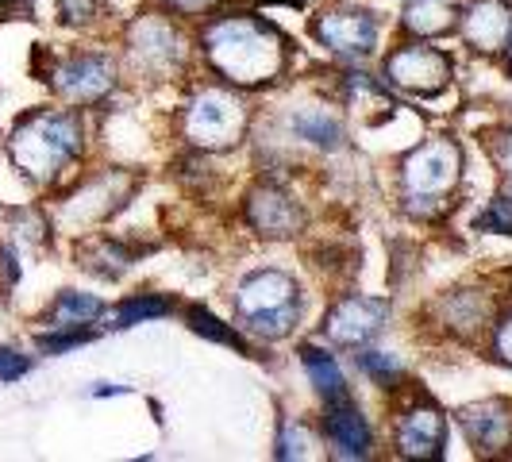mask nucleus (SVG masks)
I'll list each match as a JSON object with an SVG mask.
<instances>
[{
  "instance_id": "nucleus-25",
  "label": "nucleus",
  "mask_w": 512,
  "mask_h": 462,
  "mask_svg": "<svg viewBox=\"0 0 512 462\" xmlns=\"http://www.w3.org/2000/svg\"><path fill=\"white\" fill-rule=\"evenodd\" d=\"M27 370H31V362L20 351H4L0 347V382H16V378H24Z\"/></svg>"
},
{
  "instance_id": "nucleus-11",
  "label": "nucleus",
  "mask_w": 512,
  "mask_h": 462,
  "mask_svg": "<svg viewBox=\"0 0 512 462\" xmlns=\"http://www.w3.org/2000/svg\"><path fill=\"white\" fill-rule=\"evenodd\" d=\"M459 424L466 428V436H470V443H474L478 451H497V447H505L512 436V416L501 401H486V405L462 409Z\"/></svg>"
},
{
  "instance_id": "nucleus-4",
  "label": "nucleus",
  "mask_w": 512,
  "mask_h": 462,
  "mask_svg": "<svg viewBox=\"0 0 512 462\" xmlns=\"http://www.w3.org/2000/svg\"><path fill=\"white\" fill-rule=\"evenodd\" d=\"M185 131H189L193 143H201L208 151L231 147L243 135V104L235 101L231 93H224V89H208L189 108Z\"/></svg>"
},
{
  "instance_id": "nucleus-26",
  "label": "nucleus",
  "mask_w": 512,
  "mask_h": 462,
  "mask_svg": "<svg viewBox=\"0 0 512 462\" xmlns=\"http://www.w3.org/2000/svg\"><path fill=\"white\" fill-rule=\"evenodd\" d=\"M93 16V0H62V20L66 24H81Z\"/></svg>"
},
{
  "instance_id": "nucleus-24",
  "label": "nucleus",
  "mask_w": 512,
  "mask_h": 462,
  "mask_svg": "<svg viewBox=\"0 0 512 462\" xmlns=\"http://www.w3.org/2000/svg\"><path fill=\"white\" fill-rule=\"evenodd\" d=\"M89 339H93V332L39 335V347H43V351H51V355H58V351H70V347H81V343H89Z\"/></svg>"
},
{
  "instance_id": "nucleus-20",
  "label": "nucleus",
  "mask_w": 512,
  "mask_h": 462,
  "mask_svg": "<svg viewBox=\"0 0 512 462\" xmlns=\"http://www.w3.org/2000/svg\"><path fill=\"white\" fill-rule=\"evenodd\" d=\"M166 312H170V305L158 301V297H131L112 312V328H131V324H143V320L166 316Z\"/></svg>"
},
{
  "instance_id": "nucleus-12",
  "label": "nucleus",
  "mask_w": 512,
  "mask_h": 462,
  "mask_svg": "<svg viewBox=\"0 0 512 462\" xmlns=\"http://www.w3.org/2000/svg\"><path fill=\"white\" fill-rule=\"evenodd\" d=\"M397 443L412 459H436L439 447H443V416L432 405L412 409L397 428Z\"/></svg>"
},
{
  "instance_id": "nucleus-23",
  "label": "nucleus",
  "mask_w": 512,
  "mask_h": 462,
  "mask_svg": "<svg viewBox=\"0 0 512 462\" xmlns=\"http://www.w3.org/2000/svg\"><path fill=\"white\" fill-rule=\"evenodd\" d=\"M478 228H493V231H505L512 235V197H501V201H493L486 216H478Z\"/></svg>"
},
{
  "instance_id": "nucleus-9",
  "label": "nucleus",
  "mask_w": 512,
  "mask_h": 462,
  "mask_svg": "<svg viewBox=\"0 0 512 462\" xmlns=\"http://www.w3.org/2000/svg\"><path fill=\"white\" fill-rule=\"evenodd\" d=\"M316 31H320V39L328 47L347 54H366L374 51V43H378V24L366 12H328Z\"/></svg>"
},
{
  "instance_id": "nucleus-14",
  "label": "nucleus",
  "mask_w": 512,
  "mask_h": 462,
  "mask_svg": "<svg viewBox=\"0 0 512 462\" xmlns=\"http://www.w3.org/2000/svg\"><path fill=\"white\" fill-rule=\"evenodd\" d=\"M328 439L343 459H362L370 447V428L355 409H332L328 412Z\"/></svg>"
},
{
  "instance_id": "nucleus-5",
  "label": "nucleus",
  "mask_w": 512,
  "mask_h": 462,
  "mask_svg": "<svg viewBox=\"0 0 512 462\" xmlns=\"http://www.w3.org/2000/svg\"><path fill=\"white\" fill-rule=\"evenodd\" d=\"M455 181H459V147L447 139L424 143L405 162V185L412 201H439L455 189Z\"/></svg>"
},
{
  "instance_id": "nucleus-13",
  "label": "nucleus",
  "mask_w": 512,
  "mask_h": 462,
  "mask_svg": "<svg viewBox=\"0 0 512 462\" xmlns=\"http://www.w3.org/2000/svg\"><path fill=\"white\" fill-rule=\"evenodd\" d=\"M251 220L266 235H289V231L301 224V212H297V205L285 193L262 189V193H255V201H251Z\"/></svg>"
},
{
  "instance_id": "nucleus-2",
  "label": "nucleus",
  "mask_w": 512,
  "mask_h": 462,
  "mask_svg": "<svg viewBox=\"0 0 512 462\" xmlns=\"http://www.w3.org/2000/svg\"><path fill=\"white\" fill-rule=\"evenodd\" d=\"M81 151V120L70 112H39L12 135V158L31 178H54Z\"/></svg>"
},
{
  "instance_id": "nucleus-10",
  "label": "nucleus",
  "mask_w": 512,
  "mask_h": 462,
  "mask_svg": "<svg viewBox=\"0 0 512 462\" xmlns=\"http://www.w3.org/2000/svg\"><path fill=\"white\" fill-rule=\"evenodd\" d=\"M58 89L70 97V101H97L112 89V62L97 58V54H81L70 66L58 70Z\"/></svg>"
},
{
  "instance_id": "nucleus-21",
  "label": "nucleus",
  "mask_w": 512,
  "mask_h": 462,
  "mask_svg": "<svg viewBox=\"0 0 512 462\" xmlns=\"http://www.w3.org/2000/svg\"><path fill=\"white\" fill-rule=\"evenodd\" d=\"M189 324H193V332L197 335H208V339H216V343H231V347H243V339L235 332H228L212 312H205V308H193L189 312ZM247 351V347H243Z\"/></svg>"
},
{
  "instance_id": "nucleus-16",
  "label": "nucleus",
  "mask_w": 512,
  "mask_h": 462,
  "mask_svg": "<svg viewBox=\"0 0 512 462\" xmlns=\"http://www.w3.org/2000/svg\"><path fill=\"white\" fill-rule=\"evenodd\" d=\"M301 359H305L308 378L320 389V397H328V401H347V382H343V374H339V366H335V359L328 351L305 347Z\"/></svg>"
},
{
  "instance_id": "nucleus-18",
  "label": "nucleus",
  "mask_w": 512,
  "mask_h": 462,
  "mask_svg": "<svg viewBox=\"0 0 512 462\" xmlns=\"http://www.w3.org/2000/svg\"><path fill=\"white\" fill-rule=\"evenodd\" d=\"M405 24L416 35H443L455 24V4L451 0H412L405 12Z\"/></svg>"
},
{
  "instance_id": "nucleus-19",
  "label": "nucleus",
  "mask_w": 512,
  "mask_h": 462,
  "mask_svg": "<svg viewBox=\"0 0 512 462\" xmlns=\"http://www.w3.org/2000/svg\"><path fill=\"white\" fill-rule=\"evenodd\" d=\"M101 316V301L97 297H85V293H62L58 305H54V328H77V324H89Z\"/></svg>"
},
{
  "instance_id": "nucleus-1",
  "label": "nucleus",
  "mask_w": 512,
  "mask_h": 462,
  "mask_svg": "<svg viewBox=\"0 0 512 462\" xmlns=\"http://www.w3.org/2000/svg\"><path fill=\"white\" fill-rule=\"evenodd\" d=\"M208 58L235 85H258L282 70V39L258 20L235 16L208 31Z\"/></svg>"
},
{
  "instance_id": "nucleus-6",
  "label": "nucleus",
  "mask_w": 512,
  "mask_h": 462,
  "mask_svg": "<svg viewBox=\"0 0 512 462\" xmlns=\"http://www.w3.org/2000/svg\"><path fill=\"white\" fill-rule=\"evenodd\" d=\"M385 77L401 89H412V93H436L451 77V62L436 47H405V51L389 54Z\"/></svg>"
},
{
  "instance_id": "nucleus-8",
  "label": "nucleus",
  "mask_w": 512,
  "mask_h": 462,
  "mask_svg": "<svg viewBox=\"0 0 512 462\" xmlns=\"http://www.w3.org/2000/svg\"><path fill=\"white\" fill-rule=\"evenodd\" d=\"M462 31H466L470 47H478V51H501L512 39V4L509 0H478L466 12Z\"/></svg>"
},
{
  "instance_id": "nucleus-28",
  "label": "nucleus",
  "mask_w": 512,
  "mask_h": 462,
  "mask_svg": "<svg viewBox=\"0 0 512 462\" xmlns=\"http://www.w3.org/2000/svg\"><path fill=\"white\" fill-rule=\"evenodd\" d=\"M497 343H501V355L512 362V320L505 324V328H501V339H497Z\"/></svg>"
},
{
  "instance_id": "nucleus-27",
  "label": "nucleus",
  "mask_w": 512,
  "mask_h": 462,
  "mask_svg": "<svg viewBox=\"0 0 512 462\" xmlns=\"http://www.w3.org/2000/svg\"><path fill=\"white\" fill-rule=\"evenodd\" d=\"M174 8H181V12H201V8H208V4H216V0H170Z\"/></svg>"
},
{
  "instance_id": "nucleus-3",
  "label": "nucleus",
  "mask_w": 512,
  "mask_h": 462,
  "mask_svg": "<svg viewBox=\"0 0 512 462\" xmlns=\"http://www.w3.org/2000/svg\"><path fill=\"white\" fill-rule=\"evenodd\" d=\"M235 308L247 324V332L262 335V339H282L289 335V328L297 324L301 305H297V285L289 282L278 270L255 274L239 285Z\"/></svg>"
},
{
  "instance_id": "nucleus-22",
  "label": "nucleus",
  "mask_w": 512,
  "mask_h": 462,
  "mask_svg": "<svg viewBox=\"0 0 512 462\" xmlns=\"http://www.w3.org/2000/svg\"><path fill=\"white\" fill-rule=\"evenodd\" d=\"M359 366L370 374V378H378V382H389V378H397V374H401L397 359H389V355H382V351H366V355L359 359Z\"/></svg>"
},
{
  "instance_id": "nucleus-17",
  "label": "nucleus",
  "mask_w": 512,
  "mask_h": 462,
  "mask_svg": "<svg viewBox=\"0 0 512 462\" xmlns=\"http://www.w3.org/2000/svg\"><path fill=\"white\" fill-rule=\"evenodd\" d=\"M293 131L301 139H308V143H316V147H339V139H343V128H339V120L328 108H301V112H293Z\"/></svg>"
},
{
  "instance_id": "nucleus-15",
  "label": "nucleus",
  "mask_w": 512,
  "mask_h": 462,
  "mask_svg": "<svg viewBox=\"0 0 512 462\" xmlns=\"http://www.w3.org/2000/svg\"><path fill=\"white\" fill-rule=\"evenodd\" d=\"M135 54L143 58V66H151V62L170 66L178 58V35H174V27L158 24V20L139 24V31H135Z\"/></svg>"
},
{
  "instance_id": "nucleus-7",
  "label": "nucleus",
  "mask_w": 512,
  "mask_h": 462,
  "mask_svg": "<svg viewBox=\"0 0 512 462\" xmlns=\"http://www.w3.org/2000/svg\"><path fill=\"white\" fill-rule=\"evenodd\" d=\"M389 316L385 301H370V297H351L328 316V339L339 347H359L370 335L382 328V320Z\"/></svg>"
}]
</instances>
